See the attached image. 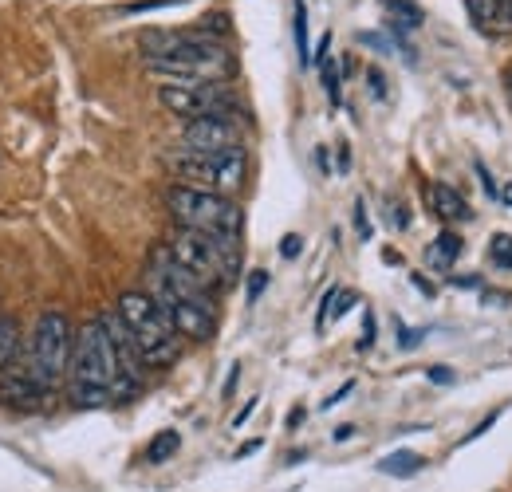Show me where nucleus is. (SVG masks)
Wrapping results in <instances>:
<instances>
[{
	"mask_svg": "<svg viewBox=\"0 0 512 492\" xmlns=\"http://www.w3.org/2000/svg\"><path fill=\"white\" fill-rule=\"evenodd\" d=\"M67 378H71V402L75 406L95 410V406H107L111 398H119L123 370H119V355H115V339H111L107 315L87 319L75 331Z\"/></svg>",
	"mask_w": 512,
	"mask_h": 492,
	"instance_id": "1",
	"label": "nucleus"
},
{
	"mask_svg": "<svg viewBox=\"0 0 512 492\" xmlns=\"http://www.w3.org/2000/svg\"><path fill=\"white\" fill-rule=\"evenodd\" d=\"M142 60L162 79H209L221 83L233 75V56L225 44L209 36H178V32H146L142 36Z\"/></svg>",
	"mask_w": 512,
	"mask_h": 492,
	"instance_id": "2",
	"label": "nucleus"
},
{
	"mask_svg": "<svg viewBox=\"0 0 512 492\" xmlns=\"http://www.w3.org/2000/svg\"><path fill=\"white\" fill-rule=\"evenodd\" d=\"M115 315L123 319L146 367H170L182 355V335L174 331L170 315L150 292H123L115 304Z\"/></svg>",
	"mask_w": 512,
	"mask_h": 492,
	"instance_id": "3",
	"label": "nucleus"
},
{
	"mask_svg": "<svg viewBox=\"0 0 512 492\" xmlns=\"http://www.w3.org/2000/svg\"><path fill=\"white\" fill-rule=\"evenodd\" d=\"M71 347H75V335H71V323H67L64 311H44L28 335V351L16 367L24 370L40 390H56L71 370Z\"/></svg>",
	"mask_w": 512,
	"mask_h": 492,
	"instance_id": "4",
	"label": "nucleus"
},
{
	"mask_svg": "<svg viewBox=\"0 0 512 492\" xmlns=\"http://www.w3.org/2000/svg\"><path fill=\"white\" fill-rule=\"evenodd\" d=\"M166 248H170V256L190 272L193 280H201L209 292L225 288L237 276V241L193 233V229H178L166 241Z\"/></svg>",
	"mask_w": 512,
	"mask_h": 492,
	"instance_id": "5",
	"label": "nucleus"
},
{
	"mask_svg": "<svg viewBox=\"0 0 512 492\" xmlns=\"http://www.w3.org/2000/svg\"><path fill=\"white\" fill-rule=\"evenodd\" d=\"M166 209L182 229L225 237V241L241 237V209L221 193H205V189H193V185H174L166 193Z\"/></svg>",
	"mask_w": 512,
	"mask_h": 492,
	"instance_id": "6",
	"label": "nucleus"
},
{
	"mask_svg": "<svg viewBox=\"0 0 512 492\" xmlns=\"http://www.w3.org/2000/svg\"><path fill=\"white\" fill-rule=\"evenodd\" d=\"M174 170L182 185H193V189H205V193H237L245 185V174H249V158L245 150H225V154H178L174 158Z\"/></svg>",
	"mask_w": 512,
	"mask_h": 492,
	"instance_id": "7",
	"label": "nucleus"
},
{
	"mask_svg": "<svg viewBox=\"0 0 512 492\" xmlns=\"http://www.w3.org/2000/svg\"><path fill=\"white\" fill-rule=\"evenodd\" d=\"M158 103L170 115L186 119V123L233 111V95L221 83H209V79H166V83H158Z\"/></svg>",
	"mask_w": 512,
	"mask_h": 492,
	"instance_id": "8",
	"label": "nucleus"
},
{
	"mask_svg": "<svg viewBox=\"0 0 512 492\" xmlns=\"http://www.w3.org/2000/svg\"><path fill=\"white\" fill-rule=\"evenodd\" d=\"M182 142H186L190 154H225V150H241V123L233 119V111L205 115V119L186 123Z\"/></svg>",
	"mask_w": 512,
	"mask_h": 492,
	"instance_id": "9",
	"label": "nucleus"
},
{
	"mask_svg": "<svg viewBox=\"0 0 512 492\" xmlns=\"http://www.w3.org/2000/svg\"><path fill=\"white\" fill-rule=\"evenodd\" d=\"M162 311L170 315V323H174V331H178L182 339L205 343V339H213V331H217L213 300H162Z\"/></svg>",
	"mask_w": 512,
	"mask_h": 492,
	"instance_id": "10",
	"label": "nucleus"
},
{
	"mask_svg": "<svg viewBox=\"0 0 512 492\" xmlns=\"http://www.w3.org/2000/svg\"><path fill=\"white\" fill-rule=\"evenodd\" d=\"M44 398H48V390H40L20 367H12L4 378H0V406H12V410H36V406H44Z\"/></svg>",
	"mask_w": 512,
	"mask_h": 492,
	"instance_id": "11",
	"label": "nucleus"
},
{
	"mask_svg": "<svg viewBox=\"0 0 512 492\" xmlns=\"http://www.w3.org/2000/svg\"><path fill=\"white\" fill-rule=\"evenodd\" d=\"M426 201H430V209H434L446 225H457V221H469V217H473L469 201H465L457 189H449V185H442V182L426 185Z\"/></svg>",
	"mask_w": 512,
	"mask_h": 492,
	"instance_id": "12",
	"label": "nucleus"
},
{
	"mask_svg": "<svg viewBox=\"0 0 512 492\" xmlns=\"http://www.w3.org/2000/svg\"><path fill=\"white\" fill-rule=\"evenodd\" d=\"M465 8L485 32H512V0H465Z\"/></svg>",
	"mask_w": 512,
	"mask_h": 492,
	"instance_id": "13",
	"label": "nucleus"
},
{
	"mask_svg": "<svg viewBox=\"0 0 512 492\" xmlns=\"http://www.w3.org/2000/svg\"><path fill=\"white\" fill-rule=\"evenodd\" d=\"M20 363V323L12 315H0V378Z\"/></svg>",
	"mask_w": 512,
	"mask_h": 492,
	"instance_id": "14",
	"label": "nucleus"
},
{
	"mask_svg": "<svg viewBox=\"0 0 512 492\" xmlns=\"http://www.w3.org/2000/svg\"><path fill=\"white\" fill-rule=\"evenodd\" d=\"M457 256H461V237H457V233H438V241H430V248H426V260H430V264H434V268H442V272H446V268H453V260H457Z\"/></svg>",
	"mask_w": 512,
	"mask_h": 492,
	"instance_id": "15",
	"label": "nucleus"
},
{
	"mask_svg": "<svg viewBox=\"0 0 512 492\" xmlns=\"http://www.w3.org/2000/svg\"><path fill=\"white\" fill-rule=\"evenodd\" d=\"M178 449H182V433L162 430L154 441H150V445H146V461H150V465H166V461H170Z\"/></svg>",
	"mask_w": 512,
	"mask_h": 492,
	"instance_id": "16",
	"label": "nucleus"
},
{
	"mask_svg": "<svg viewBox=\"0 0 512 492\" xmlns=\"http://www.w3.org/2000/svg\"><path fill=\"white\" fill-rule=\"evenodd\" d=\"M379 469L390 473V477H414V473L422 469V457H418V453H410V449H402V453L383 457V465H379Z\"/></svg>",
	"mask_w": 512,
	"mask_h": 492,
	"instance_id": "17",
	"label": "nucleus"
},
{
	"mask_svg": "<svg viewBox=\"0 0 512 492\" xmlns=\"http://www.w3.org/2000/svg\"><path fill=\"white\" fill-rule=\"evenodd\" d=\"M355 304V296L351 292H343V288H331L327 296H323V311H320V327L327 319H339V315H347V308Z\"/></svg>",
	"mask_w": 512,
	"mask_h": 492,
	"instance_id": "18",
	"label": "nucleus"
},
{
	"mask_svg": "<svg viewBox=\"0 0 512 492\" xmlns=\"http://www.w3.org/2000/svg\"><path fill=\"white\" fill-rule=\"evenodd\" d=\"M296 48H300V63H312V48H308V8H304V0H296Z\"/></svg>",
	"mask_w": 512,
	"mask_h": 492,
	"instance_id": "19",
	"label": "nucleus"
},
{
	"mask_svg": "<svg viewBox=\"0 0 512 492\" xmlns=\"http://www.w3.org/2000/svg\"><path fill=\"white\" fill-rule=\"evenodd\" d=\"M489 260H493V268H512V237L509 233L493 237V245H489Z\"/></svg>",
	"mask_w": 512,
	"mask_h": 492,
	"instance_id": "20",
	"label": "nucleus"
},
{
	"mask_svg": "<svg viewBox=\"0 0 512 492\" xmlns=\"http://www.w3.org/2000/svg\"><path fill=\"white\" fill-rule=\"evenodd\" d=\"M323 87H327L331 103H339V71H335V63L331 60H323Z\"/></svg>",
	"mask_w": 512,
	"mask_h": 492,
	"instance_id": "21",
	"label": "nucleus"
},
{
	"mask_svg": "<svg viewBox=\"0 0 512 492\" xmlns=\"http://www.w3.org/2000/svg\"><path fill=\"white\" fill-rule=\"evenodd\" d=\"M268 288V276L264 272H253V280H249V304H256L260 300V292Z\"/></svg>",
	"mask_w": 512,
	"mask_h": 492,
	"instance_id": "22",
	"label": "nucleus"
},
{
	"mask_svg": "<svg viewBox=\"0 0 512 492\" xmlns=\"http://www.w3.org/2000/svg\"><path fill=\"white\" fill-rule=\"evenodd\" d=\"M363 209H367V205L359 201V205H355V225H359V233H363V237H371V221H367V213H363Z\"/></svg>",
	"mask_w": 512,
	"mask_h": 492,
	"instance_id": "23",
	"label": "nucleus"
},
{
	"mask_svg": "<svg viewBox=\"0 0 512 492\" xmlns=\"http://www.w3.org/2000/svg\"><path fill=\"white\" fill-rule=\"evenodd\" d=\"M300 237H284V245H280V252H284V256H288V260H292V256H300Z\"/></svg>",
	"mask_w": 512,
	"mask_h": 492,
	"instance_id": "24",
	"label": "nucleus"
},
{
	"mask_svg": "<svg viewBox=\"0 0 512 492\" xmlns=\"http://www.w3.org/2000/svg\"><path fill=\"white\" fill-rule=\"evenodd\" d=\"M501 201H505V205H509V209H512V182L505 185V189H501Z\"/></svg>",
	"mask_w": 512,
	"mask_h": 492,
	"instance_id": "25",
	"label": "nucleus"
},
{
	"mask_svg": "<svg viewBox=\"0 0 512 492\" xmlns=\"http://www.w3.org/2000/svg\"><path fill=\"white\" fill-rule=\"evenodd\" d=\"M509 83H512V71H509Z\"/></svg>",
	"mask_w": 512,
	"mask_h": 492,
	"instance_id": "26",
	"label": "nucleus"
}]
</instances>
